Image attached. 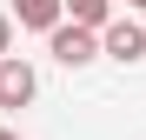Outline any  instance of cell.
I'll return each instance as SVG.
<instances>
[{"label":"cell","instance_id":"cell-1","mask_svg":"<svg viewBox=\"0 0 146 140\" xmlns=\"http://www.w3.org/2000/svg\"><path fill=\"white\" fill-rule=\"evenodd\" d=\"M46 47H53V60H60V67H93V60H100V27L60 20V27L46 33Z\"/></svg>","mask_w":146,"mask_h":140},{"label":"cell","instance_id":"cell-2","mask_svg":"<svg viewBox=\"0 0 146 140\" xmlns=\"http://www.w3.org/2000/svg\"><path fill=\"white\" fill-rule=\"evenodd\" d=\"M33 93H40V74H33V67L20 60V54H0V113L27 107Z\"/></svg>","mask_w":146,"mask_h":140},{"label":"cell","instance_id":"cell-3","mask_svg":"<svg viewBox=\"0 0 146 140\" xmlns=\"http://www.w3.org/2000/svg\"><path fill=\"white\" fill-rule=\"evenodd\" d=\"M100 54L119 60V67L146 60V27H139V20H106V27H100Z\"/></svg>","mask_w":146,"mask_h":140},{"label":"cell","instance_id":"cell-4","mask_svg":"<svg viewBox=\"0 0 146 140\" xmlns=\"http://www.w3.org/2000/svg\"><path fill=\"white\" fill-rule=\"evenodd\" d=\"M13 20L33 27V33H53L60 20H66V0H13Z\"/></svg>","mask_w":146,"mask_h":140},{"label":"cell","instance_id":"cell-5","mask_svg":"<svg viewBox=\"0 0 146 140\" xmlns=\"http://www.w3.org/2000/svg\"><path fill=\"white\" fill-rule=\"evenodd\" d=\"M66 20H80V27H106V20H113V0H66Z\"/></svg>","mask_w":146,"mask_h":140},{"label":"cell","instance_id":"cell-6","mask_svg":"<svg viewBox=\"0 0 146 140\" xmlns=\"http://www.w3.org/2000/svg\"><path fill=\"white\" fill-rule=\"evenodd\" d=\"M0 54H13V13H0Z\"/></svg>","mask_w":146,"mask_h":140},{"label":"cell","instance_id":"cell-7","mask_svg":"<svg viewBox=\"0 0 146 140\" xmlns=\"http://www.w3.org/2000/svg\"><path fill=\"white\" fill-rule=\"evenodd\" d=\"M0 140H20V133H13V127H0Z\"/></svg>","mask_w":146,"mask_h":140},{"label":"cell","instance_id":"cell-8","mask_svg":"<svg viewBox=\"0 0 146 140\" xmlns=\"http://www.w3.org/2000/svg\"><path fill=\"white\" fill-rule=\"evenodd\" d=\"M126 7H139V13H146V0H126Z\"/></svg>","mask_w":146,"mask_h":140}]
</instances>
